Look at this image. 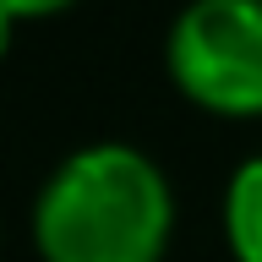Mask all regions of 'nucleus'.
<instances>
[{
	"instance_id": "nucleus-1",
	"label": "nucleus",
	"mask_w": 262,
	"mask_h": 262,
	"mask_svg": "<svg viewBox=\"0 0 262 262\" xmlns=\"http://www.w3.org/2000/svg\"><path fill=\"white\" fill-rule=\"evenodd\" d=\"M175 219L169 180L126 142H93L44 180L33 235L44 262H159Z\"/></svg>"
},
{
	"instance_id": "nucleus-2",
	"label": "nucleus",
	"mask_w": 262,
	"mask_h": 262,
	"mask_svg": "<svg viewBox=\"0 0 262 262\" xmlns=\"http://www.w3.org/2000/svg\"><path fill=\"white\" fill-rule=\"evenodd\" d=\"M169 77L219 115H262V0H191L169 33Z\"/></svg>"
},
{
	"instance_id": "nucleus-3",
	"label": "nucleus",
	"mask_w": 262,
	"mask_h": 262,
	"mask_svg": "<svg viewBox=\"0 0 262 262\" xmlns=\"http://www.w3.org/2000/svg\"><path fill=\"white\" fill-rule=\"evenodd\" d=\"M224 229H229V246H235L241 262H262V153L246 159L241 169L229 175Z\"/></svg>"
},
{
	"instance_id": "nucleus-4",
	"label": "nucleus",
	"mask_w": 262,
	"mask_h": 262,
	"mask_svg": "<svg viewBox=\"0 0 262 262\" xmlns=\"http://www.w3.org/2000/svg\"><path fill=\"white\" fill-rule=\"evenodd\" d=\"M11 16H49V11H60V6H71V0H0Z\"/></svg>"
},
{
	"instance_id": "nucleus-5",
	"label": "nucleus",
	"mask_w": 262,
	"mask_h": 262,
	"mask_svg": "<svg viewBox=\"0 0 262 262\" xmlns=\"http://www.w3.org/2000/svg\"><path fill=\"white\" fill-rule=\"evenodd\" d=\"M11 22H16V16L0 6V60H6V49H11Z\"/></svg>"
}]
</instances>
